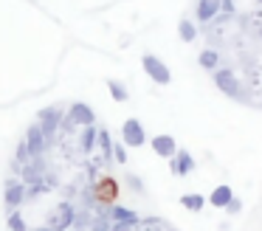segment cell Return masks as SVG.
Masks as SVG:
<instances>
[{
  "mask_svg": "<svg viewBox=\"0 0 262 231\" xmlns=\"http://www.w3.org/2000/svg\"><path fill=\"white\" fill-rule=\"evenodd\" d=\"M6 223H9V228H12V231H29V225H26V220H23V214H20V212H12Z\"/></svg>",
  "mask_w": 262,
  "mask_h": 231,
  "instance_id": "obj_21",
  "label": "cell"
},
{
  "mask_svg": "<svg viewBox=\"0 0 262 231\" xmlns=\"http://www.w3.org/2000/svg\"><path fill=\"white\" fill-rule=\"evenodd\" d=\"M220 11H228V14H231V11H234V0H220Z\"/></svg>",
  "mask_w": 262,
  "mask_h": 231,
  "instance_id": "obj_25",
  "label": "cell"
},
{
  "mask_svg": "<svg viewBox=\"0 0 262 231\" xmlns=\"http://www.w3.org/2000/svg\"><path fill=\"white\" fill-rule=\"evenodd\" d=\"M71 225H74V206L59 203V206L54 208V214H51V225H48V228L51 231H65V228H71Z\"/></svg>",
  "mask_w": 262,
  "mask_h": 231,
  "instance_id": "obj_8",
  "label": "cell"
},
{
  "mask_svg": "<svg viewBox=\"0 0 262 231\" xmlns=\"http://www.w3.org/2000/svg\"><path fill=\"white\" fill-rule=\"evenodd\" d=\"M110 155H113L119 163H127V161H130V158H127V146L121 144V141H116V144H113V150H110Z\"/></svg>",
  "mask_w": 262,
  "mask_h": 231,
  "instance_id": "obj_22",
  "label": "cell"
},
{
  "mask_svg": "<svg viewBox=\"0 0 262 231\" xmlns=\"http://www.w3.org/2000/svg\"><path fill=\"white\" fill-rule=\"evenodd\" d=\"M231 197H234L231 186H228V183H220V186H217V189H214V192H211V195H209V203H211V206H214V208H223V206H226L228 200H231Z\"/></svg>",
  "mask_w": 262,
  "mask_h": 231,
  "instance_id": "obj_13",
  "label": "cell"
},
{
  "mask_svg": "<svg viewBox=\"0 0 262 231\" xmlns=\"http://www.w3.org/2000/svg\"><path fill=\"white\" fill-rule=\"evenodd\" d=\"M198 62H200L203 71H217V68H220V54H217L214 48H203L198 56Z\"/></svg>",
  "mask_w": 262,
  "mask_h": 231,
  "instance_id": "obj_14",
  "label": "cell"
},
{
  "mask_svg": "<svg viewBox=\"0 0 262 231\" xmlns=\"http://www.w3.org/2000/svg\"><path fill=\"white\" fill-rule=\"evenodd\" d=\"M26 200V183L17 178H9L6 186H3V203H6L9 212H17Z\"/></svg>",
  "mask_w": 262,
  "mask_h": 231,
  "instance_id": "obj_3",
  "label": "cell"
},
{
  "mask_svg": "<svg viewBox=\"0 0 262 231\" xmlns=\"http://www.w3.org/2000/svg\"><path fill=\"white\" fill-rule=\"evenodd\" d=\"M26 146H29V152L31 155H42L46 152V146H48V141L42 138V133H40V124H31L29 130H26Z\"/></svg>",
  "mask_w": 262,
  "mask_h": 231,
  "instance_id": "obj_10",
  "label": "cell"
},
{
  "mask_svg": "<svg viewBox=\"0 0 262 231\" xmlns=\"http://www.w3.org/2000/svg\"><path fill=\"white\" fill-rule=\"evenodd\" d=\"M96 141L102 146V161H110V150H113V141H110V133L104 127H96Z\"/></svg>",
  "mask_w": 262,
  "mask_h": 231,
  "instance_id": "obj_15",
  "label": "cell"
},
{
  "mask_svg": "<svg viewBox=\"0 0 262 231\" xmlns=\"http://www.w3.org/2000/svg\"><path fill=\"white\" fill-rule=\"evenodd\" d=\"M40 133H42V138L48 141V144H51L54 138H57V130H59V121H62V110H59V107H42L40 110Z\"/></svg>",
  "mask_w": 262,
  "mask_h": 231,
  "instance_id": "obj_1",
  "label": "cell"
},
{
  "mask_svg": "<svg viewBox=\"0 0 262 231\" xmlns=\"http://www.w3.org/2000/svg\"><path fill=\"white\" fill-rule=\"evenodd\" d=\"M223 208H226L228 214H239V208H243V203H239V197H231V200H228Z\"/></svg>",
  "mask_w": 262,
  "mask_h": 231,
  "instance_id": "obj_24",
  "label": "cell"
},
{
  "mask_svg": "<svg viewBox=\"0 0 262 231\" xmlns=\"http://www.w3.org/2000/svg\"><path fill=\"white\" fill-rule=\"evenodd\" d=\"M110 231H175L169 223H164V220H155V217H149V220H133V223H116Z\"/></svg>",
  "mask_w": 262,
  "mask_h": 231,
  "instance_id": "obj_4",
  "label": "cell"
},
{
  "mask_svg": "<svg viewBox=\"0 0 262 231\" xmlns=\"http://www.w3.org/2000/svg\"><path fill=\"white\" fill-rule=\"evenodd\" d=\"M141 68L147 71V76L152 79L155 85H169V82H172L169 68H166V65H164V62H161L155 54H144V56H141Z\"/></svg>",
  "mask_w": 262,
  "mask_h": 231,
  "instance_id": "obj_2",
  "label": "cell"
},
{
  "mask_svg": "<svg viewBox=\"0 0 262 231\" xmlns=\"http://www.w3.org/2000/svg\"><path fill=\"white\" fill-rule=\"evenodd\" d=\"M110 217H113L116 223H133V220H138V214L130 212V208H124V206H110Z\"/></svg>",
  "mask_w": 262,
  "mask_h": 231,
  "instance_id": "obj_16",
  "label": "cell"
},
{
  "mask_svg": "<svg viewBox=\"0 0 262 231\" xmlns=\"http://www.w3.org/2000/svg\"><path fill=\"white\" fill-rule=\"evenodd\" d=\"M31 152H29V146H26V141H20V146H17V163H29L31 161Z\"/></svg>",
  "mask_w": 262,
  "mask_h": 231,
  "instance_id": "obj_23",
  "label": "cell"
},
{
  "mask_svg": "<svg viewBox=\"0 0 262 231\" xmlns=\"http://www.w3.org/2000/svg\"><path fill=\"white\" fill-rule=\"evenodd\" d=\"M152 150H155V155H161V158H172L178 152V146H175V138L172 135H155L152 138Z\"/></svg>",
  "mask_w": 262,
  "mask_h": 231,
  "instance_id": "obj_11",
  "label": "cell"
},
{
  "mask_svg": "<svg viewBox=\"0 0 262 231\" xmlns=\"http://www.w3.org/2000/svg\"><path fill=\"white\" fill-rule=\"evenodd\" d=\"M214 85L220 88V93L226 96H239V79L231 68H217L214 71Z\"/></svg>",
  "mask_w": 262,
  "mask_h": 231,
  "instance_id": "obj_7",
  "label": "cell"
},
{
  "mask_svg": "<svg viewBox=\"0 0 262 231\" xmlns=\"http://www.w3.org/2000/svg\"><path fill=\"white\" fill-rule=\"evenodd\" d=\"M147 141V133H144V124L138 118H127L121 124V144L124 146H144Z\"/></svg>",
  "mask_w": 262,
  "mask_h": 231,
  "instance_id": "obj_5",
  "label": "cell"
},
{
  "mask_svg": "<svg viewBox=\"0 0 262 231\" xmlns=\"http://www.w3.org/2000/svg\"><path fill=\"white\" fill-rule=\"evenodd\" d=\"M178 37H181V39H183V43H192V39H194V37H198V28H194V26H192V23H189V20H186V17H183V20H181V23H178Z\"/></svg>",
  "mask_w": 262,
  "mask_h": 231,
  "instance_id": "obj_18",
  "label": "cell"
},
{
  "mask_svg": "<svg viewBox=\"0 0 262 231\" xmlns=\"http://www.w3.org/2000/svg\"><path fill=\"white\" fill-rule=\"evenodd\" d=\"M34 231H51V228H34Z\"/></svg>",
  "mask_w": 262,
  "mask_h": 231,
  "instance_id": "obj_26",
  "label": "cell"
},
{
  "mask_svg": "<svg viewBox=\"0 0 262 231\" xmlns=\"http://www.w3.org/2000/svg\"><path fill=\"white\" fill-rule=\"evenodd\" d=\"M93 144H96V127H85V133L79 135V150L88 155L93 150Z\"/></svg>",
  "mask_w": 262,
  "mask_h": 231,
  "instance_id": "obj_17",
  "label": "cell"
},
{
  "mask_svg": "<svg viewBox=\"0 0 262 231\" xmlns=\"http://www.w3.org/2000/svg\"><path fill=\"white\" fill-rule=\"evenodd\" d=\"M203 203H206L203 195H183L181 197V206H186L189 212H200V208H203Z\"/></svg>",
  "mask_w": 262,
  "mask_h": 231,
  "instance_id": "obj_20",
  "label": "cell"
},
{
  "mask_svg": "<svg viewBox=\"0 0 262 231\" xmlns=\"http://www.w3.org/2000/svg\"><path fill=\"white\" fill-rule=\"evenodd\" d=\"M169 166H172V175H178V178H186V175L194 169V158L189 155L186 150H178L175 155H172Z\"/></svg>",
  "mask_w": 262,
  "mask_h": 231,
  "instance_id": "obj_9",
  "label": "cell"
},
{
  "mask_svg": "<svg viewBox=\"0 0 262 231\" xmlns=\"http://www.w3.org/2000/svg\"><path fill=\"white\" fill-rule=\"evenodd\" d=\"M220 14V0H200L198 3V20L200 23H209Z\"/></svg>",
  "mask_w": 262,
  "mask_h": 231,
  "instance_id": "obj_12",
  "label": "cell"
},
{
  "mask_svg": "<svg viewBox=\"0 0 262 231\" xmlns=\"http://www.w3.org/2000/svg\"><path fill=\"white\" fill-rule=\"evenodd\" d=\"M68 118L76 127H96V113H93V107L85 104V101H74V104L68 107Z\"/></svg>",
  "mask_w": 262,
  "mask_h": 231,
  "instance_id": "obj_6",
  "label": "cell"
},
{
  "mask_svg": "<svg viewBox=\"0 0 262 231\" xmlns=\"http://www.w3.org/2000/svg\"><path fill=\"white\" fill-rule=\"evenodd\" d=\"M107 90H110V96H113L116 101H127V99H130L127 88L121 82H116V79H107Z\"/></svg>",
  "mask_w": 262,
  "mask_h": 231,
  "instance_id": "obj_19",
  "label": "cell"
}]
</instances>
